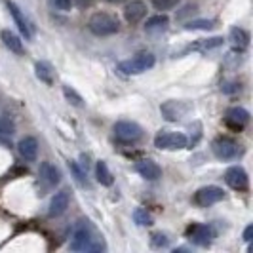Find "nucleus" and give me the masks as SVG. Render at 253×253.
Listing matches in <instances>:
<instances>
[{
  "label": "nucleus",
  "mask_w": 253,
  "mask_h": 253,
  "mask_svg": "<svg viewBox=\"0 0 253 253\" xmlns=\"http://www.w3.org/2000/svg\"><path fill=\"white\" fill-rule=\"evenodd\" d=\"M114 137L120 143H137L143 137V127L131 120H120L113 126Z\"/></svg>",
  "instance_id": "nucleus-6"
},
{
  "label": "nucleus",
  "mask_w": 253,
  "mask_h": 253,
  "mask_svg": "<svg viewBox=\"0 0 253 253\" xmlns=\"http://www.w3.org/2000/svg\"><path fill=\"white\" fill-rule=\"evenodd\" d=\"M168 25H169V17L162 12V13H158V15H152V17L147 19L145 31H147V33H162V31L168 29Z\"/></svg>",
  "instance_id": "nucleus-20"
},
{
  "label": "nucleus",
  "mask_w": 253,
  "mask_h": 253,
  "mask_svg": "<svg viewBox=\"0 0 253 253\" xmlns=\"http://www.w3.org/2000/svg\"><path fill=\"white\" fill-rule=\"evenodd\" d=\"M50 6L59 12H71L73 10V0H50Z\"/></svg>",
  "instance_id": "nucleus-30"
},
{
  "label": "nucleus",
  "mask_w": 253,
  "mask_h": 253,
  "mask_svg": "<svg viewBox=\"0 0 253 253\" xmlns=\"http://www.w3.org/2000/svg\"><path fill=\"white\" fill-rule=\"evenodd\" d=\"M69 208V192L67 190H59L53 194L50 202V217H59L63 215Z\"/></svg>",
  "instance_id": "nucleus-17"
},
{
  "label": "nucleus",
  "mask_w": 253,
  "mask_h": 253,
  "mask_svg": "<svg viewBox=\"0 0 253 253\" xmlns=\"http://www.w3.org/2000/svg\"><path fill=\"white\" fill-rule=\"evenodd\" d=\"M147 15V4L143 0H131L124 6V17L129 25H137Z\"/></svg>",
  "instance_id": "nucleus-12"
},
{
  "label": "nucleus",
  "mask_w": 253,
  "mask_h": 253,
  "mask_svg": "<svg viewBox=\"0 0 253 253\" xmlns=\"http://www.w3.org/2000/svg\"><path fill=\"white\" fill-rule=\"evenodd\" d=\"M107 2H113L114 4V2H120V0H107Z\"/></svg>",
  "instance_id": "nucleus-34"
},
{
  "label": "nucleus",
  "mask_w": 253,
  "mask_h": 253,
  "mask_svg": "<svg viewBox=\"0 0 253 253\" xmlns=\"http://www.w3.org/2000/svg\"><path fill=\"white\" fill-rule=\"evenodd\" d=\"M189 145V139L181 131H160L154 135V147L160 151H181Z\"/></svg>",
  "instance_id": "nucleus-5"
},
{
  "label": "nucleus",
  "mask_w": 253,
  "mask_h": 253,
  "mask_svg": "<svg viewBox=\"0 0 253 253\" xmlns=\"http://www.w3.org/2000/svg\"><path fill=\"white\" fill-rule=\"evenodd\" d=\"M17 151H19V156L27 160V162H35L38 156V141L37 137L33 135H25L21 137L19 143H17Z\"/></svg>",
  "instance_id": "nucleus-14"
},
{
  "label": "nucleus",
  "mask_w": 253,
  "mask_h": 253,
  "mask_svg": "<svg viewBox=\"0 0 253 253\" xmlns=\"http://www.w3.org/2000/svg\"><path fill=\"white\" fill-rule=\"evenodd\" d=\"M252 236H253V225H248L246 230H244V242L250 244V242H252Z\"/></svg>",
  "instance_id": "nucleus-33"
},
{
  "label": "nucleus",
  "mask_w": 253,
  "mask_h": 253,
  "mask_svg": "<svg viewBox=\"0 0 253 253\" xmlns=\"http://www.w3.org/2000/svg\"><path fill=\"white\" fill-rule=\"evenodd\" d=\"M69 168H71V171L75 173V177H76V181H78V183H86V175H84V171H82V169H80L75 162H71V164H69Z\"/></svg>",
  "instance_id": "nucleus-31"
},
{
  "label": "nucleus",
  "mask_w": 253,
  "mask_h": 253,
  "mask_svg": "<svg viewBox=\"0 0 253 253\" xmlns=\"http://www.w3.org/2000/svg\"><path fill=\"white\" fill-rule=\"evenodd\" d=\"M135 171H137L143 179H147V181H156V179L162 177V168L156 164L154 160H149V158L139 160V162L135 164Z\"/></svg>",
  "instance_id": "nucleus-15"
},
{
  "label": "nucleus",
  "mask_w": 253,
  "mask_h": 253,
  "mask_svg": "<svg viewBox=\"0 0 253 253\" xmlns=\"http://www.w3.org/2000/svg\"><path fill=\"white\" fill-rule=\"evenodd\" d=\"M88 29L95 37H113L120 31V21L114 17L113 13L95 12L88 19Z\"/></svg>",
  "instance_id": "nucleus-2"
},
{
  "label": "nucleus",
  "mask_w": 253,
  "mask_h": 253,
  "mask_svg": "<svg viewBox=\"0 0 253 253\" xmlns=\"http://www.w3.org/2000/svg\"><path fill=\"white\" fill-rule=\"evenodd\" d=\"M8 10H10V13H12L13 21H15V25H17V29H19V33H21L27 40H31V38H33V31H31V25H29V21L25 19V15H23V12H21V8H19L15 2H10V0H8Z\"/></svg>",
  "instance_id": "nucleus-16"
},
{
  "label": "nucleus",
  "mask_w": 253,
  "mask_h": 253,
  "mask_svg": "<svg viewBox=\"0 0 253 253\" xmlns=\"http://www.w3.org/2000/svg\"><path fill=\"white\" fill-rule=\"evenodd\" d=\"M217 27L215 19H190L185 23L187 31H211Z\"/></svg>",
  "instance_id": "nucleus-23"
},
{
  "label": "nucleus",
  "mask_w": 253,
  "mask_h": 253,
  "mask_svg": "<svg viewBox=\"0 0 253 253\" xmlns=\"http://www.w3.org/2000/svg\"><path fill=\"white\" fill-rule=\"evenodd\" d=\"M190 111V105L185 101H166L160 107V113L168 122H177L183 116H187V113Z\"/></svg>",
  "instance_id": "nucleus-10"
},
{
  "label": "nucleus",
  "mask_w": 253,
  "mask_h": 253,
  "mask_svg": "<svg viewBox=\"0 0 253 253\" xmlns=\"http://www.w3.org/2000/svg\"><path fill=\"white\" fill-rule=\"evenodd\" d=\"M13 131H15L13 120L8 118V116H2V118H0V133H2V135H12Z\"/></svg>",
  "instance_id": "nucleus-28"
},
{
  "label": "nucleus",
  "mask_w": 253,
  "mask_h": 253,
  "mask_svg": "<svg viewBox=\"0 0 253 253\" xmlns=\"http://www.w3.org/2000/svg\"><path fill=\"white\" fill-rule=\"evenodd\" d=\"M38 175H40L42 185L48 187V189H53V187H57L61 183V171L51 162H42L40 169H38Z\"/></svg>",
  "instance_id": "nucleus-13"
},
{
  "label": "nucleus",
  "mask_w": 253,
  "mask_h": 253,
  "mask_svg": "<svg viewBox=\"0 0 253 253\" xmlns=\"http://www.w3.org/2000/svg\"><path fill=\"white\" fill-rule=\"evenodd\" d=\"M133 221H135L139 227H151L152 225V217L145 208H137V210L133 211Z\"/></svg>",
  "instance_id": "nucleus-24"
},
{
  "label": "nucleus",
  "mask_w": 253,
  "mask_h": 253,
  "mask_svg": "<svg viewBox=\"0 0 253 253\" xmlns=\"http://www.w3.org/2000/svg\"><path fill=\"white\" fill-rule=\"evenodd\" d=\"M228 40H230L234 50H246L250 46V33L246 29H242V27H232Z\"/></svg>",
  "instance_id": "nucleus-18"
},
{
  "label": "nucleus",
  "mask_w": 253,
  "mask_h": 253,
  "mask_svg": "<svg viewBox=\"0 0 253 253\" xmlns=\"http://www.w3.org/2000/svg\"><path fill=\"white\" fill-rule=\"evenodd\" d=\"M225 183L232 190H248L250 187V177H248V171L242 168V166H232L225 171Z\"/></svg>",
  "instance_id": "nucleus-9"
},
{
  "label": "nucleus",
  "mask_w": 253,
  "mask_h": 253,
  "mask_svg": "<svg viewBox=\"0 0 253 253\" xmlns=\"http://www.w3.org/2000/svg\"><path fill=\"white\" fill-rule=\"evenodd\" d=\"M0 38H2V44L12 51V53H15V55H21V53H23V44H21V40H19L17 35H13L10 29H4V31L0 33Z\"/></svg>",
  "instance_id": "nucleus-19"
},
{
  "label": "nucleus",
  "mask_w": 253,
  "mask_h": 253,
  "mask_svg": "<svg viewBox=\"0 0 253 253\" xmlns=\"http://www.w3.org/2000/svg\"><path fill=\"white\" fill-rule=\"evenodd\" d=\"M225 198V192L221 187H215V185H208V187H202V189H198L194 192V204L198 206V208H210V206H213V204L221 202Z\"/></svg>",
  "instance_id": "nucleus-8"
},
{
  "label": "nucleus",
  "mask_w": 253,
  "mask_h": 253,
  "mask_svg": "<svg viewBox=\"0 0 253 253\" xmlns=\"http://www.w3.org/2000/svg\"><path fill=\"white\" fill-rule=\"evenodd\" d=\"M63 93H65V97L69 99V103H73L75 107H82V105H84V103H82V97H80V95H78V93H76V91L73 88L65 86V88H63Z\"/></svg>",
  "instance_id": "nucleus-29"
},
{
  "label": "nucleus",
  "mask_w": 253,
  "mask_h": 253,
  "mask_svg": "<svg viewBox=\"0 0 253 253\" xmlns=\"http://www.w3.org/2000/svg\"><path fill=\"white\" fill-rule=\"evenodd\" d=\"M250 122V111L244 107H230L225 113V124L232 129H242Z\"/></svg>",
  "instance_id": "nucleus-11"
},
{
  "label": "nucleus",
  "mask_w": 253,
  "mask_h": 253,
  "mask_svg": "<svg viewBox=\"0 0 253 253\" xmlns=\"http://www.w3.org/2000/svg\"><path fill=\"white\" fill-rule=\"evenodd\" d=\"M35 71H37V78L40 82H44L48 86L53 84V69H51V65L48 61H38L35 65Z\"/></svg>",
  "instance_id": "nucleus-22"
},
{
  "label": "nucleus",
  "mask_w": 253,
  "mask_h": 253,
  "mask_svg": "<svg viewBox=\"0 0 253 253\" xmlns=\"http://www.w3.org/2000/svg\"><path fill=\"white\" fill-rule=\"evenodd\" d=\"M223 44V38L221 37H213V38H208V40H202L200 44H196L194 48L196 50H211V48H217Z\"/></svg>",
  "instance_id": "nucleus-27"
},
{
  "label": "nucleus",
  "mask_w": 253,
  "mask_h": 253,
  "mask_svg": "<svg viewBox=\"0 0 253 253\" xmlns=\"http://www.w3.org/2000/svg\"><path fill=\"white\" fill-rule=\"evenodd\" d=\"M151 246L156 248V250H162V248H168L169 246V238L162 234V232H154L151 236Z\"/></svg>",
  "instance_id": "nucleus-26"
},
{
  "label": "nucleus",
  "mask_w": 253,
  "mask_h": 253,
  "mask_svg": "<svg viewBox=\"0 0 253 253\" xmlns=\"http://www.w3.org/2000/svg\"><path fill=\"white\" fill-rule=\"evenodd\" d=\"M154 63H156V57L152 55L151 51H139L135 57L126 59V61H120V63H118V71H120L122 75H127V76L141 75V73L152 69Z\"/></svg>",
  "instance_id": "nucleus-4"
},
{
  "label": "nucleus",
  "mask_w": 253,
  "mask_h": 253,
  "mask_svg": "<svg viewBox=\"0 0 253 253\" xmlns=\"http://www.w3.org/2000/svg\"><path fill=\"white\" fill-rule=\"evenodd\" d=\"M211 151L219 160H238L246 152V149L240 141L232 139V137H217L211 143Z\"/></svg>",
  "instance_id": "nucleus-3"
},
{
  "label": "nucleus",
  "mask_w": 253,
  "mask_h": 253,
  "mask_svg": "<svg viewBox=\"0 0 253 253\" xmlns=\"http://www.w3.org/2000/svg\"><path fill=\"white\" fill-rule=\"evenodd\" d=\"M95 177H97V181L101 183L103 187H111V185L114 183L113 173H111V169H109L107 162H103V160H99V162L95 164Z\"/></svg>",
  "instance_id": "nucleus-21"
},
{
  "label": "nucleus",
  "mask_w": 253,
  "mask_h": 253,
  "mask_svg": "<svg viewBox=\"0 0 253 253\" xmlns=\"http://www.w3.org/2000/svg\"><path fill=\"white\" fill-rule=\"evenodd\" d=\"M103 240L101 238H93L91 234V227L86 223H80L75 228V234L71 238V250L73 252H99L103 250Z\"/></svg>",
  "instance_id": "nucleus-1"
},
{
  "label": "nucleus",
  "mask_w": 253,
  "mask_h": 253,
  "mask_svg": "<svg viewBox=\"0 0 253 253\" xmlns=\"http://www.w3.org/2000/svg\"><path fill=\"white\" fill-rule=\"evenodd\" d=\"M95 4V0H73V6H78V8H91Z\"/></svg>",
  "instance_id": "nucleus-32"
},
{
  "label": "nucleus",
  "mask_w": 253,
  "mask_h": 253,
  "mask_svg": "<svg viewBox=\"0 0 253 253\" xmlns=\"http://www.w3.org/2000/svg\"><path fill=\"white\" fill-rule=\"evenodd\" d=\"M187 238H189L194 246H200V248H208L213 238H215V232L210 225H202V223H194L187 228Z\"/></svg>",
  "instance_id": "nucleus-7"
},
{
  "label": "nucleus",
  "mask_w": 253,
  "mask_h": 253,
  "mask_svg": "<svg viewBox=\"0 0 253 253\" xmlns=\"http://www.w3.org/2000/svg\"><path fill=\"white\" fill-rule=\"evenodd\" d=\"M179 2H181V0H151L154 10H158V12H169V10H173L175 6H179Z\"/></svg>",
  "instance_id": "nucleus-25"
}]
</instances>
